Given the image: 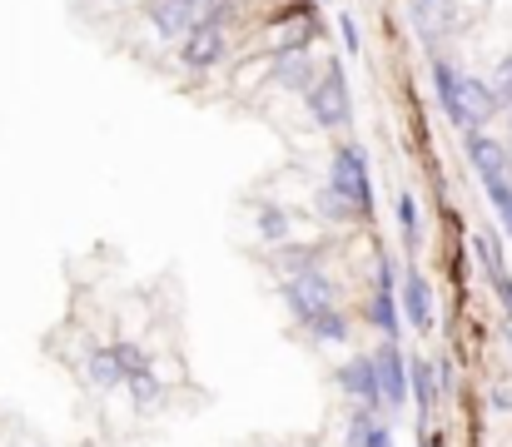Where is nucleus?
Returning a JSON list of instances; mask_svg holds the SVG:
<instances>
[{"mask_svg":"<svg viewBox=\"0 0 512 447\" xmlns=\"http://www.w3.org/2000/svg\"><path fill=\"white\" fill-rule=\"evenodd\" d=\"M150 25H155V35L160 40H179L194 20H199V5H184V0H150Z\"/></svg>","mask_w":512,"mask_h":447,"instance_id":"obj_11","label":"nucleus"},{"mask_svg":"<svg viewBox=\"0 0 512 447\" xmlns=\"http://www.w3.org/2000/svg\"><path fill=\"white\" fill-rule=\"evenodd\" d=\"M363 447H393V428H383V423H368V433H363Z\"/></svg>","mask_w":512,"mask_h":447,"instance_id":"obj_25","label":"nucleus"},{"mask_svg":"<svg viewBox=\"0 0 512 447\" xmlns=\"http://www.w3.org/2000/svg\"><path fill=\"white\" fill-rule=\"evenodd\" d=\"M319 214H324V219H339V224H343V219H358V209L343 199L339 189H329V184L319 189Z\"/></svg>","mask_w":512,"mask_h":447,"instance_id":"obj_22","label":"nucleus"},{"mask_svg":"<svg viewBox=\"0 0 512 447\" xmlns=\"http://www.w3.org/2000/svg\"><path fill=\"white\" fill-rule=\"evenodd\" d=\"M279 294H284L289 313H294L299 323H309L319 308L339 303V289H334V279H329L324 269H309V274H294V279H284V284H279Z\"/></svg>","mask_w":512,"mask_h":447,"instance_id":"obj_3","label":"nucleus"},{"mask_svg":"<svg viewBox=\"0 0 512 447\" xmlns=\"http://www.w3.org/2000/svg\"><path fill=\"white\" fill-rule=\"evenodd\" d=\"M304 333H309L314 343H348V313H343L339 303H329V308H319V313L304 323Z\"/></svg>","mask_w":512,"mask_h":447,"instance_id":"obj_14","label":"nucleus"},{"mask_svg":"<svg viewBox=\"0 0 512 447\" xmlns=\"http://www.w3.org/2000/svg\"><path fill=\"white\" fill-rule=\"evenodd\" d=\"M339 30H343V45H348V55H358V25H353V15H339Z\"/></svg>","mask_w":512,"mask_h":447,"instance_id":"obj_26","label":"nucleus"},{"mask_svg":"<svg viewBox=\"0 0 512 447\" xmlns=\"http://www.w3.org/2000/svg\"><path fill=\"white\" fill-rule=\"evenodd\" d=\"M224 50H229L224 30H219L214 20H204V15L179 35V65H184V70H214V65L224 60Z\"/></svg>","mask_w":512,"mask_h":447,"instance_id":"obj_4","label":"nucleus"},{"mask_svg":"<svg viewBox=\"0 0 512 447\" xmlns=\"http://www.w3.org/2000/svg\"><path fill=\"white\" fill-rule=\"evenodd\" d=\"M289 229H294V224H289V214H284L279 204H264V209H259V239H264V244H284Z\"/></svg>","mask_w":512,"mask_h":447,"instance_id":"obj_17","label":"nucleus"},{"mask_svg":"<svg viewBox=\"0 0 512 447\" xmlns=\"http://www.w3.org/2000/svg\"><path fill=\"white\" fill-rule=\"evenodd\" d=\"M488 85H493L498 105H512V50L498 60V65H493V80H488Z\"/></svg>","mask_w":512,"mask_h":447,"instance_id":"obj_24","label":"nucleus"},{"mask_svg":"<svg viewBox=\"0 0 512 447\" xmlns=\"http://www.w3.org/2000/svg\"><path fill=\"white\" fill-rule=\"evenodd\" d=\"M279 269H284V279H294V274L324 269V259H319V249H284L279 254Z\"/></svg>","mask_w":512,"mask_h":447,"instance_id":"obj_18","label":"nucleus"},{"mask_svg":"<svg viewBox=\"0 0 512 447\" xmlns=\"http://www.w3.org/2000/svg\"><path fill=\"white\" fill-rule=\"evenodd\" d=\"M373 284H378V289H393V264H388V259H378V274H373Z\"/></svg>","mask_w":512,"mask_h":447,"instance_id":"obj_27","label":"nucleus"},{"mask_svg":"<svg viewBox=\"0 0 512 447\" xmlns=\"http://www.w3.org/2000/svg\"><path fill=\"white\" fill-rule=\"evenodd\" d=\"M363 318L383 333V338H398V328H403V313H398V294L393 289H378L373 294V303L363 308Z\"/></svg>","mask_w":512,"mask_h":447,"instance_id":"obj_16","label":"nucleus"},{"mask_svg":"<svg viewBox=\"0 0 512 447\" xmlns=\"http://www.w3.org/2000/svg\"><path fill=\"white\" fill-rule=\"evenodd\" d=\"M408 398L418 403L423 418L438 408V378H433V363L428 358H408Z\"/></svg>","mask_w":512,"mask_h":447,"instance_id":"obj_12","label":"nucleus"},{"mask_svg":"<svg viewBox=\"0 0 512 447\" xmlns=\"http://www.w3.org/2000/svg\"><path fill=\"white\" fill-rule=\"evenodd\" d=\"M110 353H115V363H120V373H125V378H135V373H145V368H150V353H145L140 343H115Z\"/></svg>","mask_w":512,"mask_h":447,"instance_id":"obj_20","label":"nucleus"},{"mask_svg":"<svg viewBox=\"0 0 512 447\" xmlns=\"http://www.w3.org/2000/svg\"><path fill=\"white\" fill-rule=\"evenodd\" d=\"M458 110H463V135H468V130H483L503 105H498V95H493L488 80H478V75H458Z\"/></svg>","mask_w":512,"mask_h":447,"instance_id":"obj_7","label":"nucleus"},{"mask_svg":"<svg viewBox=\"0 0 512 447\" xmlns=\"http://www.w3.org/2000/svg\"><path fill=\"white\" fill-rule=\"evenodd\" d=\"M508 130H512V105H508Z\"/></svg>","mask_w":512,"mask_h":447,"instance_id":"obj_30","label":"nucleus"},{"mask_svg":"<svg viewBox=\"0 0 512 447\" xmlns=\"http://www.w3.org/2000/svg\"><path fill=\"white\" fill-rule=\"evenodd\" d=\"M433 90H438V110L448 115L453 130H463V110H458V70L448 60H433Z\"/></svg>","mask_w":512,"mask_h":447,"instance_id":"obj_13","label":"nucleus"},{"mask_svg":"<svg viewBox=\"0 0 512 447\" xmlns=\"http://www.w3.org/2000/svg\"><path fill=\"white\" fill-rule=\"evenodd\" d=\"M314 60H309V50H279L274 55V70H269V80L279 85V90H289V95H304L309 85H314Z\"/></svg>","mask_w":512,"mask_h":447,"instance_id":"obj_9","label":"nucleus"},{"mask_svg":"<svg viewBox=\"0 0 512 447\" xmlns=\"http://www.w3.org/2000/svg\"><path fill=\"white\" fill-rule=\"evenodd\" d=\"M304 110L319 130H343L353 120V105H348V80H343V65L329 60L324 75H314V85L304 90Z\"/></svg>","mask_w":512,"mask_h":447,"instance_id":"obj_1","label":"nucleus"},{"mask_svg":"<svg viewBox=\"0 0 512 447\" xmlns=\"http://www.w3.org/2000/svg\"><path fill=\"white\" fill-rule=\"evenodd\" d=\"M398 224H403V244L418 254V209H413V194H398Z\"/></svg>","mask_w":512,"mask_h":447,"instance_id":"obj_23","label":"nucleus"},{"mask_svg":"<svg viewBox=\"0 0 512 447\" xmlns=\"http://www.w3.org/2000/svg\"><path fill=\"white\" fill-rule=\"evenodd\" d=\"M184 5H209V0H184Z\"/></svg>","mask_w":512,"mask_h":447,"instance_id":"obj_29","label":"nucleus"},{"mask_svg":"<svg viewBox=\"0 0 512 447\" xmlns=\"http://www.w3.org/2000/svg\"><path fill=\"white\" fill-rule=\"evenodd\" d=\"M463 149H468V164L478 169V179H512V149H503V140H493L488 130H468L463 135Z\"/></svg>","mask_w":512,"mask_h":447,"instance_id":"obj_6","label":"nucleus"},{"mask_svg":"<svg viewBox=\"0 0 512 447\" xmlns=\"http://www.w3.org/2000/svg\"><path fill=\"white\" fill-rule=\"evenodd\" d=\"M428 5H443V10H453V0H428Z\"/></svg>","mask_w":512,"mask_h":447,"instance_id":"obj_28","label":"nucleus"},{"mask_svg":"<svg viewBox=\"0 0 512 447\" xmlns=\"http://www.w3.org/2000/svg\"><path fill=\"white\" fill-rule=\"evenodd\" d=\"M398 313H403V318H408L418 333H428V328H433V289L423 284V274H418V269H408V279H403Z\"/></svg>","mask_w":512,"mask_h":447,"instance_id":"obj_10","label":"nucleus"},{"mask_svg":"<svg viewBox=\"0 0 512 447\" xmlns=\"http://www.w3.org/2000/svg\"><path fill=\"white\" fill-rule=\"evenodd\" d=\"M373 368H378V393H383V408H403L408 403V358L398 348V338H383V348L373 353Z\"/></svg>","mask_w":512,"mask_h":447,"instance_id":"obj_5","label":"nucleus"},{"mask_svg":"<svg viewBox=\"0 0 512 447\" xmlns=\"http://www.w3.org/2000/svg\"><path fill=\"white\" fill-rule=\"evenodd\" d=\"M483 189H488V204L498 209V219H503V229H508V234H512V179H488Z\"/></svg>","mask_w":512,"mask_h":447,"instance_id":"obj_21","label":"nucleus"},{"mask_svg":"<svg viewBox=\"0 0 512 447\" xmlns=\"http://www.w3.org/2000/svg\"><path fill=\"white\" fill-rule=\"evenodd\" d=\"M85 378H90V388H100V393H110V388L125 383V373H120V363H115L110 348H90V353H85Z\"/></svg>","mask_w":512,"mask_h":447,"instance_id":"obj_15","label":"nucleus"},{"mask_svg":"<svg viewBox=\"0 0 512 447\" xmlns=\"http://www.w3.org/2000/svg\"><path fill=\"white\" fill-rule=\"evenodd\" d=\"M125 383H130V398H135L140 408H155V403L165 398V388H160V378H155L150 368H145V373H135V378H125Z\"/></svg>","mask_w":512,"mask_h":447,"instance_id":"obj_19","label":"nucleus"},{"mask_svg":"<svg viewBox=\"0 0 512 447\" xmlns=\"http://www.w3.org/2000/svg\"><path fill=\"white\" fill-rule=\"evenodd\" d=\"M339 388L353 398V403H363V408H383V393H378V368H373V358L368 353H353L348 363L339 368Z\"/></svg>","mask_w":512,"mask_h":447,"instance_id":"obj_8","label":"nucleus"},{"mask_svg":"<svg viewBox=\"0 0 512 447\" xmlns=\"http://www.w3.org/2000/svg\"><path fill=\"white\" fill-rule=\"evenodd\" d=\"M329 189H339L343 199L358 209V219H373V174H368L363 145L334 149V159H329Z\"/></svg>","mask_w":512,"mask_h":447,"instance_id":"obj_2","label":"nucleus"}]
</instances>
